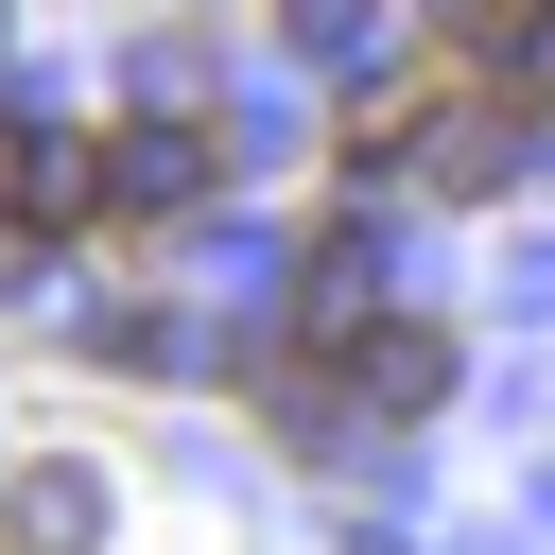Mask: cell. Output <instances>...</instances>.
Returning a JSON list of instances; mask_svg holds the SVG:
<instances>
[{
	"instance_id": "1",
	"label": "cell",
	"mask_w": 555,
	"mask_h": 555,
	"mask_svg": "<svg viewBox=\"0 0 555 555\" xmlns=\"http://www.w3.org/2000/svg\"><path fill=\"white\" fill-rule=\"evenodd\" d=\"M382 139H399L416 191H503V173H520V104H486V87H434V104L382 121Z\"/></svg>"
},
{
	"instance_id": "3",
	"label": "cell",
	"mask_w": 555,
	"mask_h": 555,
	"mask_svg": "<svg viewBox=\"0 0 555 555\" xmlns=\"http://www.w3.org/2000/svg\"><path fill=\"white\" fill-rule=\"evenodd\" d=\"M87 173H104V208H191V191H208V156H191V121H121V139L87 156Z\"/></svg>"
},
{
	"instance_id": "2",
	"label": "cell",
	"mask_w": 555,
	"mask_h": 555,
	"mask_svg": "<svg viewBox=\"0 0 555 555\" xmlns=\"http://www.w3.org/2000/svg\"><path fill=\"white\" fill-rule=\"evenodd\" d=\"M87 538H104V468L35 451V468L0 486V555H87Z\"/></svg>"
}]
</instances>
